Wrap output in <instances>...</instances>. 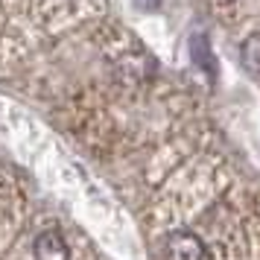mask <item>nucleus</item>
<instances>
[{
	"mask_svg": "<svg viewBox=\"0 0 260 260\" xmlns=\"http://www.w3.org/2000/svg\"><path fill=\"white\" fill-rule=\"evenodd\" d=\"M167 260H205V243L193 231H173L164 243Z\"/></svg>",
	"mask_w": 260,
	"mask_h": 260,
	"instance_id": "obj_1",
	"label": "nucleus"
},
{
	"mask_svg": "<svg viewBox=\"0 0 260 260\" xmlns=\"http://www.w3.org/2000/svg\"><path fill=\"white\" fill-rule=\"evenodd\" d=\"M36 260H71V248L59 231H41L32 243Z\"/></svg>",
	"mask_w": 260,
	"mask_h": 260,
	"instance_id": "obj_2",
	"label": "nucleus"
},
{
	"mask_svg": "<svg viewBox=\"0 0 260 260\" xmlns=\"http://www.w3.org/2000/svg\"><path fill=\"white\" fill-rule=\"evenodd\" d=\"M240 59L251 76H260V36H248L240 47Z\"/></svg>",
	"mask_w": 260,
	"mask_h": 260,
	"instance_id": "obj_3",
	"label": "nucleus"
},
{
	"mask_svg": "<svg viewBox=\"0 0 260 260\" xmlns=\"http://www.w3.org/2000/svg\"><path fill=\"white\" fill-rule=\"evenodd\" d=\"M193 59H199L202 64H205V71L213 73V61H211V56H208V47H205V41H196V44H193Z\"/></svg>",
	"mask_w": 260,
	"mask_h": 260,
	"instance_id": "obj_4",
	"label": "nucleus"
},
{
	"mask_svg": "<svg viewBox=\"0 0 260 260\" xmlns=\"http://www.w3.org/2000/svg\"><path fill=\"white\" fill-rule=\"evenodd\" d=\"M161 3H164V0H135V6H138V9H146V12H155Z\"/></svg>",
	"mask_w": 260,
	"mask_h": 260,
	"instance_id": "obj_5",
	"label": "nucleus"
}]
</instances>
